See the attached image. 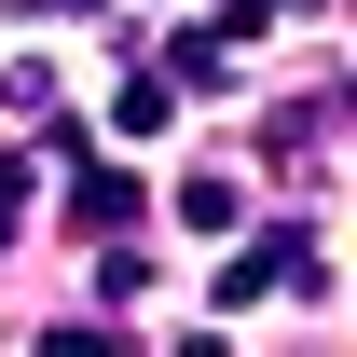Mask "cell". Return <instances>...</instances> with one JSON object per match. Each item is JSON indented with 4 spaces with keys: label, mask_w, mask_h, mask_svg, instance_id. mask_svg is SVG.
<instances>
[{
    "label": "cell",
    "mask_w": 357,
    "mask_h": 357,
    "mask_svg": "<svg viewBox=\"0 0 357 357\" xmlns=\"http://www.w3.org/2000/svg\"><path fill=\"white\" fill-rule=\"evenodd\" d=\"M261 289H303V303H316V289H330V248H316L303 220H275V234H248V248L220 261V316H248Z\"/></svg>",
    "instance_id": "obj_1"
},
{
    "label": "cell",
    "mask_w": 357,
    "mask_h": 357,
    "mask_svg": "<svg viewBox=\"0 0 357 357\" xmlns=\"http://www.w3.org/2000/svg\"><path fill=\"white\" fill-rule=\"evenodd\" d=\"M165 83H234V28H165Z\"/></svg>",
    "instance_id": "obj_2"
},
{
    "label": "cell",
    "mask_w": 357,
    "mask_h": 357,
    "mask_svg": "<svg viewBox=\"0 0 357 357\" xmlns=\"http://www.w3.org/2000/svg\"><path fill=\"white\" fill-rule=\"evenodd\" d=\"M165 69H137V55H124V96H110V137H165Z\"/></svg>",
    "instance_id": "obj_3"
},
{
    "label": "cell",
    "mask_w": 357,
    "mask_h": 357,
    "mask_svg": "<svg viewBox=\"0 0 357 357\" xmlns=\"http://www.w3.org/2000/svg\"><path fill=\"white\" fill-rule=\"evenodd\" d=\"M178 220H192V234H234V220H248V192L206 165V178H178Z\"/></svg>",
    "instance_id": "obj_4"
},
{
    "label": "cell",
    "mask_w": 357,
    "mask_h": 357,
    "mask_svg": "<svg viewBox=\"0 0 357 357\" xmlns=\"http://www.w3.org/2000/svg\"><path fill=\"white\" fill-rule=\"evenodd\" d=\"M124 206H137V178H110V165H83V192H69V220H83V234H110V220H124Z\"/></svg>",
    "instance_id": "obj_5"
},
{
    "label": "cell",
    "mask_w": 357,
    "mask_h": 357,
    "mask_svg": "<svg viewBox=\"0 0 357 357\" xmlns=\"http://www.w3.org/2000/svg\"><path fill=\"white\" fill-rule=\"evenodd\" d=\"M316 137H330V96H289V110H275V137H261V151H289V165H303Z\"/></svg>",
    "instance_id": "obj_6"
},
{
    "label": "cell",
    "mask_w": 357,
    "mask_h": 357,
    "mask_svg": "<svg viewBox=\"0 0 357 357\" xmlns=\"http://www.w3.org/2000/svg\"><path fill=\"white\" fill-rule=\"evenodd\" d=\"M0 206H28V151H0Z\"/></svg>",
    "instance_id": "obj_7"
},
{
    "label": "cell",
    "mask_w": 357,
    "mask_h": 357,
    "mask_svg": "<svg viewBox=\"0 0 357 357\" xmlns=\"http://www.w3.org/2000/svg\"><path fill=\"white\" fill-rule=\"evenodd\" d=\"M55 14H110V0H55Z\"/></svg>",
    "instance_id": "obj_8"
},
{
    "label": "cell",
    "mask_w": 357,
    "mask_h": 357,
    "mask_svg": "<svg viewBox=\"0 0 357 357\" xmlns=\"http://www.w3.org/2000/svg\"><path fill=\"white\" fill-rule=\"evenodd\" d=\"M0 261H14V206H0Z\"/></svg>",
    "instance_id": "obj_9"
}]
</instances>
